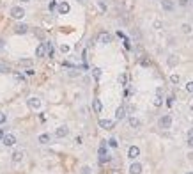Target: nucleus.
<instances>
[{
    "label": "nucleus",
    "mask_w": 193,
    "mask_h": 174,
    "mask_svg": "<svg viewBox=\"0 0 193 174\" xmlns=\"http://www.w3.org/2000/svg\"><path fill=\"white\" fill-rule=\"evenodd\" d=\"M124 117H126V108H124V107H119L117 110H115V119L121 121V119H124Z\"/></svg>",
    "instance_id": "nucleus-12"
},
{
    "label": "nucleus",
    "mask_w": 193,
    "mask_h": 174,
    "mask_svg": "<svg viewBox=\"0 0 193 174\" xmlns=\"http://www.w3.org/2000/svg\"><path fill=\"white\" fill-rule=\"evenodd\" d=\"M20 66H32V59H20Z\"/></svg>",
    "instance_id": "nucleus-19"
},
{
    "label": "nucleus",
    "mask_w": 193,
    "mask_h": 174,
    "mask_svg": "<svg viewBox=\"0 0 193 174\" xmlns=\"http://www.w3.org/2000/svg\"><path fill=\"white\" fill-rule=\"evenodd\" d=\"M183 32H184V34H190V32H191V27H190L188 23H184V25H183Z\"/></svg>",
    "instance_id": "nucleus-29"
},
{
    "label": "nucleus",
    "mask_w": 193,
    "mask_h": 174,
    "mask_svg": "<svg viewBox=\"0 0 193 174\" xmlns=\"http://www.w3.org/2000/svg\"><path fill=\"white\" fill-rule=\"evenodd\" d=\"M112 160V156L106 153V155H103V156H99V163H106V162H110Z\"/></svg>",
    "instance_id": "nucleus-22"
},
{
    "label": "nucleus",
    "mask_w": 193,
    "mask_h": 174,
    "mask_svg": "<svg viewBox=\"0 0 193 174\" xmlns=\"http://www.w3.org/2000/svg\"><path fill=\"white\" fill-rule=\"evenodd\" d=\"M4 46H6V41H4V39H0V50H4Z\"/></svg>",
    "instance_id": "nucleus-38"
},
{
    "label": "nucleus",
    "mask_w": 193,
    "mask_h": 174,
    "mask_svg": "<svg viewBox=\"0 0 193 174\" xmlns=\"http://www.w3.org/2000/svg\"><path fill=\"white\" fill-rule=\"evenodd\" d=\"M130 126H131V128H138V126H140V121H138L137 117H130Z\"/></svg>",
    "instance_id": "nucleus-18"
},
{
    "label": "nucleus",
    "mask_w": 193,
    "mask_h": 174,
    "mask_svg": "<svg viewBox=\"0 0 193 174\" xmlns=\"http://www.w3.org/2000/svg\"><path fill=\"white\" fill-rule=\"evenodd\" d=\"M69 9H71V7H69V4H68V2H60V4L57 6L59 14H68V13H69Z\"/></svg>",
    "instance_id": "nucleus-5"
},
{
    "label": "nucleus",
    "mask_w": 193,
    "mask_h": 174,
    "mask_svg": "<svg viewBox=\"0 0 193 174\" xmlns=\"http://www.w3.org/2000/svg\"><path fill=\"white\" fill-rule=\"evenodd\" d=\"M2 142H4V146L11 147V146H14V144H16V137H14L13 133H7V135H4V137H2Z\"/></svg>",
    "instance_id": "nucleus-3"
},
{
    "label": "nucleus",
    "mask_w": 193,
    "mask_h": 174,
    "mask_svg": "<svg viewBox=\"0 0 193 174\" xmlns=\"http://www.w3.org/2000/svg\"><path fill=\"white\" fill-rule=\"evenodd\" d=\"M80 174H92V169H91V167H87V165H85V167H82Z\"/></svg>",
    "instance_id": "nucleus-26"
},
{
    "label": "nucleus",
    "mask_w": 193,
    "mask_h": 174,
    "mask_svg": "<svg viewBox=\"0 0 193 174\" xmlns=\"http://www.w3.org/2000/svg\"><path fill=\"white\" fill-rule=\"evenodd\" d=\"M108 146H112V147H117L119 144H117V140H115V139H110V140H108Z\"/></svg>",
    "instance_id": "nucleus-32"
},
{
    "label": "nucleus",
    "mask_w": 193,
    "mask_h": 174,
    "mask_svg": "<svg viewBox=\"0 0 193 174\" xmlns=\"http://www.w3.org/2000/svg\"><path fill=\"white\" fill-rule=\"evenodd\" d=\"M110 41H112V37H110L108 32H101L99 34V43H101V45H108Z\"/></svg>",
    "instance_id": "nucleus-8"
},
{
    "label": "nucleus",
    "mask_w": 193,
    "mask_h": 174,
    "mask_svg": "<svg viewBox=\"0 0 193 174\" xmlns=\"http://www.w3.org/2000/svg\"><path fill=\"white\" fill-rule=\"evenodd\" d=\"M177 62H179V59H177L176 55H170V57H168V66H176Z\"/></svg>",
    "instance_id": "nucleus-20"
},
{
    "label": "nucleus",
    "mask_w": 193,
    "mask_h": 174,
    "mask_svg": "<svg viewBox=\"0 0 193 174\" xmlns=\"http://www.w3.org/2000/svg\"><path fill=\"white\" fill-rule=\"evenodd\" d=\"M188 146H190V147H193V139H188Z\"/></svg>",
    "instance_id": "nucleus-42"
},
{
    "label": "nucleus",
    "mask_w": 193,
    "mask_h": 174,
    "mask_svg": "<svg viewBox=\"0 0 193 174\" xmlns=\"http://www.w3.org/2000/svg\"><path fill=\"white\" fill-rule=\"evenodd\" d=\"M161 6H163L165 11H174V7H176L172 0H161Z\"/></svg>",
    "instance_id": "nucleus-11"
},
{
    "label": "nucleus",
    "mask_w": 193,
    "mask_h": 174,
    "mask_svg": "<svg viewBox=\"0 0 193 174\" xmlns=\"http://www.w3.org/2000/svg\"><path fill=\"white\" fill-rule=\"evenodd\" d=\"M188 139H193V128L188 130Z\"/></svg>",
    "instance_id": "nucleus-39"
},
{
    "label": "nucleus",
    "mask_w": 193,
    "mask_h": 174,
    "mask_svg": "<svg viewBox=\"0 0 193 174\" xmlns=\"http://www.w3.org/2000/svg\"><path fill=\"white\" fill-rule=\"evenodd\" d=\"M163 105V98L161 96H156L154 98V107H161Z\"/></svg>",
    "instance_id": "nucleus-25"
},
{
    "label": "nucleus",
    "mask_w": 193,
    "mask_h": 174,
    "mask_svg": "<svg viewBox=\"0 0 193 174\" xmlns=\"http://www.w3.org/2000/svg\"><path fill=\"white\" fill-rule=\"evenodd\" d=\"M105 142H106V140H103V144H101V147H99V156L106 155V147H105Z\"/></svg>",
    "instance_id": "nucleus-27"
},
{
    "label": "nucleus",
    "mask_w": 193,
    "mask_h": 174,
    "mask_svg": "<svg viewBox=\"0 0 193 174\" xmlns=\"http://www.w3.org/2000/svg\"><path fill=\"white\" fill-rule=\"evenodd\" d=\"M186 91H188V93H193V82H188V83H186Z\"/></svg>",
    "instance_id": "nucleus-31"
},
{
    "label": "nucleus",
    "mask_w": 193,
    "mask_h": 174,
    "mask_svg": "<svg viewBox=\"0 0 193 174\" xmlns=\"http://www.w3.org/2000/svg\"><path fill=\"white\" fill-rule=\"evenodd\" d=\"M149 64H151V62H149L147 59H144V60H142V66H145V68H147V66H149Z\"/></svg>",
    "instance_id": "nucleus-37"
},
{
    "label": "nucleus",
    "mask_w": 193,
    "mask_h": 174,
    "mask_svg": "<svg viewBox=\"0 0 193 174\" xmlns=\"http://www.w3.org/2000/svg\"><path fill=\"white\" fill-rule=\"evenodd\" d=\"M68 133H69V128H68V126H59V128H57V132H55V137L62 139V137H66Z\"/></svg>",
    "instance_id": "nucleus-4"
},
{
    "label": "nucleus",
    "mask_w": 193,
    "mask_h": 174,
    "mask_svg": "<svg viewBox=\"0 0 193 174\" xmlns=\"http://www.w3.org/2000/svg\"><path fill=\"white\" fill-rule=\"evenodd\" d=\"M170 80H172V83H179V82H181L179 75H172V76H170Z\"/></svg>",
    "instance_id": "nucleus-28"
},
{
    "label": "nucleus",
    "mask_w": 193,
    "mask_h": 174,
    "mask_svg": "<svg viewBox=\"0 0 193 174\" xmlns=\"http://www.w3.org/2000/svg\"><path fill=\"white\" fill-rule=\"evenodd\" d=\"M158 126H160V128H163V130L170 128V126H172V117H170V116H163V117H160Z\"/></svg>",
    "instance_id": "nucleus-1"
},
{
    "label": "nucleus",
    "mask_w": 193,
    "mask_h": 174,
    "mask_svg": "<svg viewBox=\"0 0 193 174\" xmlns=\"http://www.w3.org/2000/svg\"><path fill=\"white\" fill-rule=\"evenodd\" d=\"M11 16L14 18V20H21L25 16V9L23 7H13L11 9Z\"/></svg>",
    "instance_id": "nucleus-2"
},
{
    "label": "nucleus",
    "mask_w": 193,
    "mask_h": 174,
    "mask_svg": "<svg viewBox=\"0 0 193 174\" xmlns=\"http://www.w3.org/2000/svg\"><path fill=\"white\" fill-rule=\"evenodd\" d=\"M92 75H94L96 80H99V76H101V69H99V68H94V69H92Z\"/></svg>",
    "instance_id": "nucleus-23"
},
{
    "label": "nucleus",
    "mask_w": 193,
    "mask_h": 174,
    "mask_svg": "<svg viewBox=\"0 0 193 174\" xmlns=\"http://www.w3.org/2000/svg\"><path fill=\"white\" fill-rule=\"evenodd\" d=\"M119 83H122V85H126V83H128V75H124V73H122V75L119 76Z\"/></svg>",
    "instance_id": "nucleus-24"
},
{
    "label": "nucleus",
    "mask_w": 193,
    "mask_h": 174,
    "mask_svg": "<svg viewBox=\"0 0 193 174\" xmlns=\"http://www.w3.org/2000/svg\"><path fill=\"white\" fill-rule=\"evenodd\" d=\"M25 73H27V75H34V73H36V71H34V69H32V68H29V69H27V71H25Z\"/></svg>",
    "instance_id": "nucleus-40"
},
{
    "label": "nucleus",
    "mask_w": 193,
    "mask_h": 174,
    "mask_svg": "<svg viewBox=\"0 0 193 174\" xmlns=\"http://www.w3.org/2000/svg\"><path fill=\"white\" fill-rule=\"evenodd\" d=\"M186 174H193V172H186Z\"/></svg>",
    "instance_id": "nucleus-46"
},
{
    "label": "nucleus",
    "mask_w": 193,
    "mask_h": 174,
    "mask_svg": "<svg viewBox=\"0 0 193 174\" xmlns=\"http://www.w3.org/2000/svg\"><path fill=\"white\" fill-rule=\"evenodd\" d=\"M99 126L105 130H112L114 128V121L112 119H99Z\"/></svg>",
    "instance_id": "nucleus-6"
},
{
    "label": "nucleus",
    "mask_w": 193,
    "mask_h": 174,
    "mask_svg": "<svg viewBox=\"0 0 193 174\" xmlns=\"http://www.w3.org/2000/svg\"><path fill=\"white\" fill-rule=\"evenodd\" d=\"M60 52H62V53H68V52H69V46H68V45H62V46H60Z\"/></svg>",
    "instance_id": "nucleus-33"
},
{
    "label": "nucleus",
    "mask_w": 193,
    "mask_h": 174,
    "mask_svg": "<svg viewBox=\"0 0 193 174\" xmlns=\"http://www.w3.org/2000/svg\"><path fill=\"white\" fill-rule=\"evenodd\" d=\"M36 55H37V57H45V55H46V46H45V43H41V45L36 48Z\"/></svg>",
    "instance_id": "nucleus-13"
},
{
    "label": "nucleus",
    "mask_w": 193,
    "mask_h": 174,
    "mask_svg": "<svg viewBox=\"0 0 193 174\" xmlns=\"http://www.w3.org/2000/svg\"><path fill=\"white\" fill-rule=\"evenodd\" d=\"M21 2H30V0H21Z\"/></svg>",
    "instance_id": "nucleus-44"
},
{
    "label": "nucleus",
    "mask_w": 193,
    "mask_h": 174,
    "mask_svg": "<svg viewBox=\"0 0 193 174\" xmlns=\"http://www.w3.org/2000/svg\"><path fill=\"white\" fill-rule=\"evenodd\" d=\"M41 144H48L50 142V135L48 133H43V135H39V139H37Z\"/></svg>",
    "instance_id": "nucleus-17"
},
{
    "label": "nucleus",
    "mask_w": 193,
    "mask_h": 174,
    "mask_svg": "<svg viewBox=\"0 0 193 174\" xmlns=\"http://www.w3.org/2000/svg\"><path fill=\"white\" fill-rule=\"evenodd\" d=\"M138 155H140V149H138L137 146H131L130 149H128V156H130V158H133V160H135Z\"/></svg>",
    "instance_id": "nucleus-9"
},
{
    "label": "nucleus",
    "mask_w": 193,
    "mask_h": 174,
    "mask_svg": "<svg viewBox=\"0 0 193 174\" xmlns=\"http://www.w3.org/2000/svg\"><path fill=\"white\" fill-rule=\"evenodd\" d=\"M4 135H6V133H4V130L0 128V140H2V137H4Z\"/></svg>",
    "instance_id": "nucleus-43"
},
{
    "label": "nucleus",
    "mask_w": 193,
    "mask_h": 174,
    "mask_svg": "<svg viewBox=\"0 0 193 174\" xmlns=\"http://www.w3.org/2000/svg\"><path fill=\"white\" fill-rule=\"evenodd\" d=\"M191 110H193V103H191Z\"/></svg>",
    "instance_id": "nucleus-45"
},
{
    "label": "nucleus",
    "mask_w": 193,
    "mask_h": 174,
    "mask_svg": "<svg viewBox=\"0 0 193 174\" xmlns=\"http://www.w3.org/2000/svg\"><path fill=\"white\" fill-rule=\"evenodd\" d=\"M7 71H9V68L4 66V64H0V73H7Z\"/></svg>",
    "instance_id": "nucleus-34"
},
{
    "label": "nucleus",
    "mask_w": 193,
    "mask_h": 174,
    "mask_svg": "<svg viewBox=\"0 0 193 174\" xmlns=\"http://www.w3.org/2000/svg\"><path fill=\"white\" fill-rule=\"evenodd\" d=\"M99 7H101V9H103V11H106V6H105V4H103V2H101V0H99Z\"/></svg>",
    "instance_id": "nucleus-41"
},
{
    "label": "nucleus",
    "mask_w": 193,
    "mask_h": 174,
    "mask_svg": "<svg viewBox=\"0 0 193 174\" xmlns=\"http://www.w3.org/2000/svg\"><path fill=\"white\" fill-rule=\"evenodd\" d=\"M6 121H7V116H6L4 112H0V124H4Z\"/></svg>",
    "instance_id": "nucleus-30"
},
{
    "label": "nucleus",
    "mask_w": 193,
    "mask_h": 174,
    "mask_svg": "<svg viewBox=\"0 0 193 174\" xmlns=\"http://www.w3.org/2000/svg\"><path fill=\"white\" fill-rule=\"evenodd\" d=\"M14 32H16V34H27V32H29V25H25V23H18V25L14 27Z\"/></svg>",
    "instance_id": "nucleus-7"
},
{
    "label": "nucleus",
    "mask_w": 193,
    "mask_h": 174,
    "mask_svg": "<svg viewBox=\"0 0 193 174\" xmlns=\"http://www.w3.org/2000/svg\"><path fill=\"white\" fill-rule=\"evenodd\" d=\"M21 160H23V151H14V153H13V162L18 163Z\"/></svg>",
    "instance_id": "nucleus-15"
},
{
    "label": "nucleus",
    "mask_w": 193,
    "mask_h": 174,
    "mask_svg": "<svg viewBox=\"0 0 193 174\" xmlns=\"http://www.w3.org/2000/svg\"><path fill=\"white\" fill-rule=\"evenodd\" d=\"M163 94V87H158V89H156V96H161Z\"/></svg>",
    "instance_id": "nucleus-35"
},
{
    "label": "nucleus",
    "mask_w": 193,
    "mask_h": 174,
    "mask_svg": "<svg viewBox=\"0 0 193 174\" xmlns=\"http://www.w3.org/2000/svg\"><path fill=\"white\" fill-rule=\"evenodd\" d=\"M45 46H46V53H48V57H52V55H53V45H52V43H45Z\"/></svg>",
    "instance_id": "nucleus-21"
},
{
    "label": "nucleus",
    "mask_w": 193,
    "mask_h": 174,
    "mask_svg": "<svg viewBox=\"0 0 193 174\" xmlns=\"http://www.w3.org/2000/svg\"><path fill=\"white\" fill-rule=\"evenodd\" d=\"M78 2H83V0H78Z\"/></svg>",
    "instance_id": "nucleus-47"
},
{
    "label": "nucleus",
    "mask_w": 193,
    "mask_h": 174,
    "mask_svg": "<svg viewBox=\"0 0 193 174\" xmlns=\"http://www.w3.org/2000/svg\"><path fill=\"white\" fill-rule=\"evenodd\" d=\"M130 172H131V174H140V172H142V165H140L138 162H135V163L130 167Z\"/></svg>",
    "instance_id": "nucleus-14"
},
{
    "label": "nucleus",
    "mask_w": 193,
    "mask_h": 174,
    "mask_svg": "<svg viewBox=\"0 0 193 174\" xmlns=\"http://www.w3.org/2000/svg\"><path fill=\"white\" fill-rule=\"evenodd\" d=\"M29 107L37 110V108H41V100L39 98H29Z\"/></svg>",
    "instance_id": "nucleus-10"
},
{
    "label": "nucleus",
    "mask_w": 193,
    "mask_h": 174,
    "mask_svg": "<svg viewBox=\"0 0 193 174\" xmlns=\"http://www.w3.org/2000/svg\"><path fill=\"white\" fill-rule=\"evenodd\" d=\"M179 6H183V7H186V6H188V0H179Z\"/></svg>",
    "instance_id": "nucleus-36"
},
{
    "label": "nucleus",
    "mask_w": 193,
    "mask_h": 174,
    "mask_svg": "<svg viewBox=\"0 0 193 174\" xmlns=\"http://www.w3.org/2000/svg\"><path fill=\"white\" fill-rule=\"evenodd\" d=\"M92 107H94V112L99 114V112L103 110V103H101V100H94V101H92Z\"/></svg>",
    "instance_id": "nucleus-16"
}]
</instances>
